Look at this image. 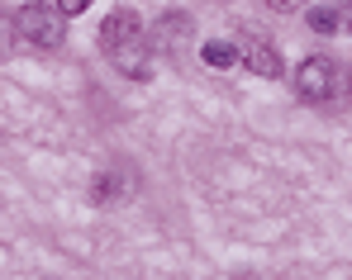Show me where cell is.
<instances>
[{"instance_id":"9","label":"cell","mask_w":352,"mask_h":280,"mask_svg":"<svg viewBox=\"0 0 352 280\" xmlns=\"http://www.w3.org/2000/svg\"><path fill=\"white\" fill-rule=\"evenodd\" d=\"M119 185H124V180H119L115 171H105V176H100V180H96V200H110V195H115Z\"/></svg>"},{"instance_id":"6","label":"cell","mask_w":352,"mask_h":280,"mask_svg":"<svg viewBox=\"0 0 352 280\" xmlns=\"http://www.w3.org/2000/svg\"><path fill=\"white\" fill-rule=\"evenodd\" d=\"M200 57H205L210 67H219V71H224V67H234V62H238V43H205Z\"/></svg>"},{"instance_id":"4","label":"cell","mask_w":352,"mask_h":280,"mask_svg":"<svg viewBox=\"0 0 352 280\" xmlns=\"http://www.w3.org/2000/svg\"><path fill=\"white\" fill-rule=\"evenodd\" d=\"M238 62H248L257 76H267V81H281V57H276V48H267L262 38H238Z\"/></svg>"},{"instance_id":"3","label":"cell","mask_w":352,"mask_h":280,"mask_svg":"<svg viewBox=\"0 0 352 280\" xmlns=\"http://www.w3.org/2000/svg\"><path fill=\"white\" fill-rule=\"evenodd\" d=\"M295 91H300V100H309V105L329 100V95H333V57H324V53L305 57L300 71H295Z\"/></svg>"},{"instance_id":"12","label":"cell","mask_w":352,"mask_h":280,"mask_svg":"<svg viewBox=\"0 0 352 280\" xmlns=\"http://www.w3.org/2000/svg\"><path fill=\"white\" fill-rule=\"evenodd\" d=\"M348 91H352V71H348Z\"/></svg>"},{"instance_id":"2","label":"cell","mask_w":352,"mask_h":280,"mask_svg":"<svg viewBox=\"0 0 352 280\" xmlns=\"http://www.w3.org/2000/svg\"><path fill=\"white\" fill-rule=\"evenodd\" d=\"M67 14L62 10H48V5H19L14 10V24H19V38H29L34 48H58L62 38H67V24H62Z\"/></svg>"},{"instance_id":"1","label":"cell","mask_w":352,"mask_h":280,"mask_svg":"<svg viewBox=\"0 0 352 280\" xmlns=\"http://www.w3.org/2000/svg\"><path fill=\"white\" fill-rule=\"evenodd\" d=\"M100 48L115 57V67H119V71H129L133 81L153 76V67H148V48H143V24H138L133 10H110V14H105V24H100Z\"/></svg>"},{"instance_id":"11","label":"cell","mask_w":352,"mask_h":280,"mask_svg":"<svg viewBox=\"0 0 352 280\" xmlns=\"http://www.w3.org/2000/svg\"><path fill=\"white\" fill-rule=\"evenodd\" d=\"M267 5H272V10H295L300 0H267Z\"/></svg>"},{"instance_id":"5","label":"cell","mask_w":352,"mask_h":280,"mask_svg":"<svg viewBox=\"0 0 352 280\" xmlns=\"http://www.w3.org/2000/svg\"><path fill=\"white\" fill-rule=\"evenodd\" d=\"M186 24H190V19H186V14H181V10H172V14H162V19H157V38H153V43H157V48H167V53H172L176 43H181V38H186Z\"/></svg>"},{"instance_id":"7","label":"cell","mask_w":352,"mask_h":280,"mask_svg":"<svg viewBox=\"0 0 352 280\" xmlns=\"http://www.w3.org/2000/svg\"><path fill=\"white\" fill-rule=\"evenodd\" d=\"M309 29H314V34H333V29H338V10L314 5V10H309Z\"/></svg>"},{"instance_id":"10","label":"cell","mask_w":352,"mask_h":280,"mask_svg":"<svg viewBox=\"0 0 352 280\" xmlns=\"http://www.w3.org/2000/svg\"><path fill=\"white\" fill-rule=\"evenodd\" d=\"M86 5H91V0H58V10H62V14H81Z\"/></svg>"},{"instance_id":"8","label":"cell","mask_w":352,"mask_h":280,"mask_svg":"<svg viewBox=\"0 0 352 280\" xmlns=\"http://www.w3.org/2000/svg\"><path fill=\"white\" fill-rule=\"evenodd\" d=\"M14 38H19V24L14 19H0V62L14 53Z\"/></svg>"}]
</instances>
